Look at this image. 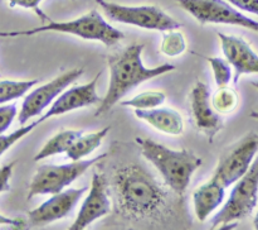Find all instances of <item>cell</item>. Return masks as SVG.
I'll return each mask as SVG.
<instances>
[{"label":"cell","mask_w":258,"mask_h":230,"mask_svg":"<svg viewBox=\"0 0 258 230\" xmlns=\"http://www.w3.org/2000/svg\"><path fill=\"white\" fill-rule=\"evenodd\" d=\"M116 210L128 220H161L168 216L169 194L139 163L118 167L112 177Z\"/></svg>","instance_id":"1"},{"label":"cell","mask_w":258,"mask_h":230,"mask_svg":"<svg viewBox=\"0 0 258 230\" xmlns=\"http://www.w3.org/2000/svg\"><path fill=\"white\" fill-rule=\"evenodd\" d=\"M144 47V44L135 43L107 58L110 83L105 98L96 109V118L107 114L116 104L120 103L123 96L140 83L175 70V66L171 63H161L153 68L145 67L141 58Z\"/></svg>","instance_id":"2"},{"label":"cell","mask_w":258,"mask_h":230,"mask_svg":"<svg viewBox=\"0 0 258 230\" xmlns=\"http://www.w3.org/2000/svg\"><path fill=\"white\" fill-rule=\"evenodd\" d=\"M144 158L153 164L166 186L178 196L188 190L191 176L202 166L203 161L188 149L175 151L149 138H136Z\"/></svg>","instance_id":"3"},{"label":"cell","mask_w":258,"mask_h":230,"mask_svg":"<svg viewBox=\"0 0 258 230\" xmlns=\"http://www.w3.org/2000/svg\"><path fill=\"white\" fill-rule=\"evenodd\" d=\"M44 32L64 33V34H72L86 40H97L105 44L106 47L117 44L125 38V34L120 29L106 22L97 10H91L82 17L67 20V22H53L50 19L45 24L32 28V29L0 32V37H23V35H34Z\"/></svg>","instance_id":"4"},{"label":"cell","mask_w":258,"mask_h":230,"mask_svg":"<svg viewBox=\"0 0 258 230\" xmlns=\"http://www.w3.org/2000/svg\"><path fill=\"white\" fill-rule=\"evenodd\" d=\"M107 153L98 154L90 159L71 161L63 164H42L37 168L28 189V200L38 195H54L80 178L91 166L102 161Z\"/></svg>","instance_id":"5"},{"label":"cell","mask_w":258,"mask_h":230,"mask_svg":"<svg viewBox=\"0 0 258 230\" xmlns=\"http://www.w3.org/2000/svg\"><path fill=\"white\" fill-rule=\"evenodd\" d=\"M258 202V157L243 177L233 185L228 200L211 219V227L226 226L248 217Z\"/></svg>","instance_id":"6"},{"label":"cell","mask_w":258,"mask_h":230,"mask_svg":"<svg viewBox=\"0 0 258 230\" xmlns=\"http://www.w3.org/2000/svg\"><path fill=\"white\" fill-rule=\"evenodd\" d=\"M108 19L122 24L135 25L149 30H168L179 29L183 23H179L163 9L156 5H122L107 0H96Z\"/></svg>","instance_id":"7"},{"label":"cell","mask_w":258,"mask_h":230,"mask_svg":"<svg viewBox=\"0 0 258 230\" xmlns=\"http://www.w3.org/2000/svg\"><path fill=\"white\" fill-rule=\"evenodd\" d=\"M201 24H229L258 33V22L226 0H174Z\"/></svg>","instance_id":"8"},{"label":"cell","mask_w":258,"mask_h":230,"mask_svg":"<svg viewBox=\"0 0 258 230\" xmlns=\"http://www.w3.org/2000/svg\"><path fill=\"white\" fill-rule=\"evenodd\" d=\"M258 152V134L254 131L246 135L221 154L213 176L226 187L234 185L243 177L253 163Z\"/></svg>","instance_id":"9"},{"label":"cell","mask_w":258,"mask_h":230,"mask_svg":"<svg viewBox=\"0 0 258 230\" xmlns=\"http://www.w3.org/2000/svg\"><path fill=\"white\" fill-rule=\"evenodd\" d=\"M83 73V68H73V70L63 72L62 75L57 76L50 80L49 82L40 85L39 87L34 88L25 96L22 104L19 114H18V121L20 125L27 124L29 119L38 116L42 114L45 109L54 103L55 99L68 87L72 82H75L78 77Z\"/></svg>","instance_id":"10"},{"label":"cell","mask_w":258,"mask_h":230,"mask_svg":"<svg viewBox=\"0 0 258 230\" xmlns=\"http://www.w3.org/2000/svg\"><path fill=\"white\" fill-rule=\"evenodd\" d=\"M111 211V200L108 197V181L103 173L93 172L88 194L76 216L70 230H83L96 220L106 216Z\"/></svg>","instance_id":"11"},{"label":"cell","mask_w":258,"mask_h":230,"mask_svg":"<svg viewBox=\"0 0 258 230\" xmlns=\"http://www.w3.org/2000/svg\"><path fill=\"white\" fill-rule=\"evenodd\" d=\"M190 111L193 115L194 125L201 133L213 142L214 136L223 129V119L212 104L211 90L208 85L197 81L190 91Z\"/></svg>","instance_id":"12"},{"label":"cell","mask_w":258,"mask_h":230,"mask_svg":"<svg viewBox=\"0 0 258 230\" xmlns=\"http://www.w3.org/2000/svg\"><path fill=\"white\" fill-rule=\"evenodd\" d=\"M87 190L88 187L66 189L58 194L52 195L47 201L28 212L30 224L47 225L67 217Z\"/></svg>","instance_id":"13"},{"label":"cell","mask_w":258,"mask_h":230,"mask_svg":"<svg viewBox=\"0 0 258 230\" xmlns=\"http://www.w3.org/2000/svg\"><path fill=\"white\" fill-rule=\"evenodd\" d=\"M101 75H102V71L96 73V76L90 82L85 83V85L73 86V87L63 91L55 99L54 103L50 105L47 113L40 116V123H43L47 119L53 118V116L63 115V114L77 110V109L87 108V106L93 105V104H100L102 99H100V96H98L96 87H97Z\"/></svg>","instance_id":"14"},{"label":"cell","mask_w":258,"mask_h":230,"mask_svg":"<svg viewBox=\"0 0 258 230\" xmlns=\"http://www.w3.org/2000/svg\"><path fill=\"white\" fill-rule=\"evenodd\" d=\"M221 47L229 65L234 68L233 82L243 75L258 73V55L243 38L218 33Z\"/></svg>","instance_id":"15"},{"label":"cell","mask_w":258,"mask_h":230,"mask_svg":"<svg viewBox=\"0 0 258 230\" xmlns=\"http://www.w3.org/2000/svg\"><path fill=\"white\" fill-rule=\"evenodd\" d=\"M227 187L217 177L201 185L193 192L194 212L199 221H206L224 201Z\"/></svg>","instance_id":"16"},{"label":"cell","mask_w":258,"mask_h":230,"mask_svg":"<svg viewBox=\"0 0 258 230\" xmlns=\"http://www.w3.org/2000/svg\"><path fill=\"white\" fill-rule=\"evenodd\" d=\"M135 116L146 121L156 130L169 135H180L184 131V119L179 111L169 108L135 109Z\"/></svg>","instance_id":"17"},{"label":"cell","mask_w":258,"mask_h":230,"mask_svg":"<svg viewBox=\"0 0 258 230\" xmlns=\"http://www.w3.org/2000/svg\"><path fill=\"white\" fill-rule=\"evenodd\" d=\"M83 134L82 130H72V129H66V130L58 131L55 135H53L44 146L42 147L39 152L35 154L34 161H43L48 157L55 156V154L67 153L76 139L80 138Z\"/></svg>","instance_id":"18"},{"label":"cell","mask_w":258,"mask_h":230,"mask_svg":"<svg viewBox=\"0 0 258 230\" xmlns=\"http://www.w3.org/2000/svg\"><path fill=\"white\" fill-rule=\"evenodd\" d=\"M110 130L111 126H106L101 130L93 131V133L82 134L80 138L76 139L75 143L67 151V153H66L67 158H70L71 161H81L85 157L90 156L93 151H96L101 146V143Z\"/></svg>","instance_id":"19"},{"label":"cell","mask_w":258,"mask_h":230,"mask_svg":"<svg viewBox=\"0 0 258 230\" xmlns=\"http://www.w3.org/2000/svg\"><path fill=\"white\" fill-rule=\"evenodd\" d=\"M38 82H39V80L0 81V104L9 103V101L22 98Z\"/></svg>","instance_id":"20"},{"label":"cell","mask_w":258,"mask_h":230,"mask_svg":"<svg viewBox=\"0 0 258 230\" xmlns=\"http://www.w3.org/2000/svg\"><path fill=\"white\" fill-rule=\"evenodd\" d=\"M165 93L163 91H144V93L136 94L134 98L128 100L120 101L121 106H130L134 109H154L161 106L165 103Z\"/></svg>","instance_id":"21"},{"label":"cell","mask_w":258,"mask_h":230,"mask_svg":"<svg viewBox=\"0 0 258 230\" xmlns=\"http://www.w3.org/2000/svg\"><path fill=\"white\" fill-rule=\"evenodd\" d=\"M238 94L228 86L218 87L212 95V104L219 114H229L238 105Z\"/></svg>","instance_id":"22"},{"label":"cell","mask_w":258,"mask_h":230,"mask_svg":"<svg viewBox=\"0 0 258 230\" xmlns=\"http://www.w3.org/2000/svg\"><path fill=\"white\" fill-rule=\"evenodd\" d=\"M186 50V40L184 34L178 29L164 32L160 51L169 57H178Z\"/></svg>","instance_id":"23"},{"label":"cell","mask_w":258,"mask_h":230,"mask_svg":"<svg viewBox=\"0 0 258 230\" xmlns=\"http://www.w3.org/2000/svg\"><path fill=\"white\" fill-rule=\"evenodd\" d=\"M207 62L211 65L212 71H213L214 81H216L217 87H223L231 82L232 77H233V72H232L231 65L228 61L223 60L221 57H203Z\"/></svg>","instance_id":"24"},{"label":"cell","mask_w":258,"mask_h":230,"mask_svg":"<svg viewBox=\"0 0 258 230\" xmlns=\"http://www.w3.org/2000/svg\"><path fill=\"white\" fill-rule=\"evenodd\" d=\"M40 124L39 120L34 121V123H30V124H24V125L20 126L19 129H17L13 133L7 134H0V157L5 153L9 148H12L18 141H20L22 138H24L25 135L30 133L32 130H34L38 125Z\"/></svg>","instance_id":"25"},{"label":"cell","mask_w":258,"mask_h":230,"mask_svg":"<svg viewBox=\"0 0 258 230\" xmlns=\"http://www.w3.org/2000/svg\"><path fill=\"white\" fill-rule=\"evenodd\" d=\"M5 2L9 4L10 8L19 7L24 8V9H33L43 23H47L48 20H50V18L48 17V15H45L44 13H43V10L39 9V4L43 0H5Z\"/></svg>","instance_id":"26"},{"label":"cell","mask_w":258,"mask_h":230,"mask_svg":"<svg viewBox=\"0 0 258 230\" xmlns=\"http://www.w3.org/2000/svg\"><path fill=\"white\" fill-rule=\"evenodd\" d=\"M18 115V109L15 104L0 106V134L5 133Z\"/></svg>","instance_id":"27"},{"label":"cell","mask_w":258,"mask_h":230,"mask_svg":"<svg viewBox=\"0 0 258 230\" xmlns=\"http://www.w3.org/2000/svg\"><path fill=\"white\" fill-rule=\"evenodd\" d=\"M234 8L258 17V0H226Z\"/></svg>","instance_id":"28"},{"label":"cell","mask_w":258,"mask_h":230,"mask_svg":"<svg viewBox=\"0 0 258 230\" xmlns=\"http://www.w3.org/2000/svg\"><path fill=\"white\" fill-rule=\"evenodd\" d=\"M14 162L8 163L5 166L0 167V194L8 191L10 189V177L13 174V168H14Z\"/></svg>","instance_id":"29"},{"label":"cell","mask_w":258,"mask_h":230,"mask_svg":"<svg viewBox=\"0 0 258 230\" xmlns=\"http://www.w3.org/2000/svg\"><path fill=\"white\" fill-rule=\"evenodd\" d=\"M0 225H9L15 229H23L25 226V222L22 219H12V217L0 214Z\"/></svg>","instance_id":"30"},{"label":"cell","mask_w":258,"mask_h":230,"mask_svg":"<svg viewBox=\"0 0 258 230\" xmlns=\"http://www.w3.org/2000/svg\"><path fill=\"white\" fill-rule=\"evenodd\" d=\"M253 224H254V227L258 230V211L256 214V216H254V220H253Z\"/></svg>","instance_id":"31"},{"label":"cell","mask_w":258,"mask_h":230,"mask_svg":"<svg viewBox=\"0 0 258 230\" xmlns=\"http://www.w3.org/2000/svg\"><path fill=\"white\" fill-rule=\"evenodd\" d=\"M252 85H253V86H254V87H256V88H257V90H258V82H253V83H252Z\"/></svg>","instance_id":"32"}]
</instances>
